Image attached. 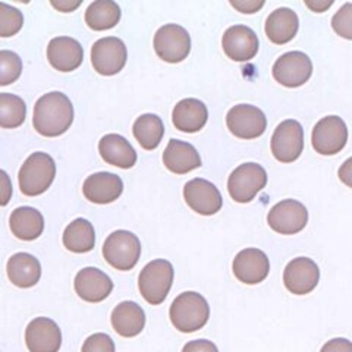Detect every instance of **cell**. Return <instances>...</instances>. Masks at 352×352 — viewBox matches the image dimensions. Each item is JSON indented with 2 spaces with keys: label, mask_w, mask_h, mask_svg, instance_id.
Here are the masks:
<instances>
[{
  "label": "cell",
  "mask_w": 352,
  "mask_h": 352,
  "mask_svg": "<svg viewBox=\"0 0 352 352\" xmlns=\"http://www.w3.org/2000/svg\"><path fill=\"white\" fill-rule=\"evenodd\" d=\"M74 122V106L68 96L52 91L41 96L32 115V125L40 135L53 138L60 137Z\"/></svg>",
  "instance_id": "1"
},
{
  "label": "cell",
  "mask_w": 352,
  "mask_h": 352,
  "mask_svg": "<svg viewBox=\"0 0 352 352\" xmlns=\"http://www.w3.org/2000/svg\"><path fill=\"white\" fill-rule=\"evenodd\" d=\"M169 317L172 324L182 333H192L203 329L210 317V307L198 292H184L173 300Z\"/></svg>",
  "instance_id": "2"
},
{
  "label": "cell",
  "mask_w": 352,
  "mask_h": 352,
  "mask_svg": "<svg viewBox=\"0 0 352 352\" xmlns=\"http://www.w3.org/2000/svg\"><path fill=\"white\" fill-rule=\"evenodd\" d=\"M56 176V164L47 153L37 151L22 164L18 173L21 192L27 197H37L46 192Z\"/></svg>",
  "instance_id": "3"
},
{
  "label": "cell",
  "mask_w": 352,
  "mask_h": 352,
  "mask_svg": "<svg viewBox=\"0 0 352 352\" xmlns=\"http://www.w3.org/2000/svg\"><path fill=\"white\" fill-rule=\"evenodd\" d=\"M173 283V267L168 260H153L141 270L138 288L148 304L160 305L168 298Z\"/></svg>",
  "instance_id": "4"
},
{
  "label": "cell",
  "mask_w": 352,
  "mask_h": 352,
  "mask_svg": "<svg viewBox=\"0 0 352 352\" xmlns=\"http://www.w3.org/2000/svg\"><path fill=\"white\" fill-rule=\"evenodd\" d=\"M141 256V242L129 230H116L103 244V257L113 269L120 272L132 270Z\"/></svg>",
  "instance_id": "5"
},
{
  "label": "cell",
  "mask_w": 352,
  "mask_h": 352,
  "mask_svg": "<svg viewBox=\"0 0 352 352\" xmlns=\"http://www.w3.org/2000/svg\"><path fill=\"white\" fill-rule=\"evenodd\" d=\"M267 173L257 163H244L238 166L228 179V191L236 203H250L266 186Z\"/></svg>",
  "instance_id": "6"
},
{
  "label": "cell",
  "mask_w": 352,
  "mask_h": 352,
  "mask_svg": "<svg viewBox=\"0 0 352 352\" xmlns=\"http://www.w3.org/2000/svg\"><path fill=\"white\" fill-rule=\"evenodd\" d=\"M153 46L162 60L179 63L188 58L191 52V37L184 27L178 24H166L157 30Z\"/></svg>",
  "instance_id": "7"
},
{
  "label": "cell",
  "mask_w": 352,
  "mask_h": 352,
  "mask_svg": "<svg viewBox=\"0 0 352 352\" xmlns=\"http://www.w3.org/2000/svg\"><path fill=\"white\" fill-rule=\"evenodd\" d=\"M304 150V129L298 120H283L274 129L272 137V153L282 163H292L300 159Z\"/></svg>",
  "instance_id": "8"
},
{
  "label": "cell",
  "mask_w": 352,
  "mask_h": 352,
  "mask_svg": "<svg viewBox=\"0 0 352 352\" xmlns=\"http://www.w3.org/2000/svg\"><path fill=\"white\" fill-rule=\"evenodd\" d=\"M348 141V128L339 116H326L313 129V148L322 156H333L342 151Z\"/></svg>",
  "instance_id": "9"
},
{
  "label": "cell",
  "mask_w": 352,
  "mask_h": 352,
  "mask_svg": "<svg viewBox=\"0 0 352 352\" xmlns=\"http://www.w3.org/2000/svg\"><path fill=\"white\" fill-rule=\"evenodd\" d=\"M128 59L125 43L118 37L97 40L91 49L93 68L104 76H112L124 69Z\"/></svg>",
  "instance_id": "10"
},
{
  "label": "cell",
  "mask_w": 352,
  "mask_h": 352,
  "mask_svg": "<svg viewBox=\"0 0 352 352\" xmlns=\"http://www.w3.org/2000/svg\"><path fill=\"white\" fill-rule=\"evenodd\" d=\"M273 78L288 88L304 85L313 74V62L302 52H288L274 62Z\"/></svg>",
  "instance_id": "11"
},
{
  "label": "cell",
  "mask_w": 352,
  "mask_h": 352,
  "mask_svg": "<svg viewBox=\"0 0 352 352\" xmlns=\"http://www.w3.org/2000/svg\"><path fill=\"white\" fill-rule=\"evenodd\" d=\"M226 125L236 138L254 140L264 134L267 128V119L256 106L238 104L228 112Z\"/></svg>",
  "instance_id": "12"
},
{
  "label": "cell",
  "mask_w": 352,
  "mask_h": 352,
  "mask_svg": "<svg viewBox=\"0 0 352 352\" xmlns=\"http://www.w3.org/2000/svg\"><path fill=\"white\" fill-rule=\"evenodd\" d=\"M269 226L280 235H295L308 223V212L302 203L282 200L274 204L267 214Z\"/></svg>",
  "instance_id": "13"
},
{
  "label": "cell",
  "mask_w": 352,
  "mask_h": 352,
  "mask_svg": "<svg viewBox=\"0 0 352 352\" xmlns=\"http://www.w3.org/2000/svg\"><path fill=\"white\" fill-rule=\"evenodd\" d=\"M184 198L188 207L201 216H213L223 206V198L216 185L203 178H195L185 184Z\"/></svg>",
  "instance_id": "14"
},
{
  "label": "cell",
  "mask_w": 352,
  "mask_h": 352,
  "mask_svg": "<svg viewBox=\"0 0 352 352\" xmlns=\"http://www.w3.org/2000/svg\"><path fill=\"white\" fill-rule=\"evenodd\" d=\"M320 280V270L317 264L307 257L294 258L283 272L285 288L294 295H305L316 289Z\"/></svg>",
  "instance_id": "15"
},
{
  "label": "cell",
  "mask_w": 352,
  "mask_h": 352,
  "mask_svg": "<svg viewBox=\"0 0 352 352\" xmlns=\"http://www.w3.org/2000/svg\"><path fill=\"white\" fill-rule=\"evenodd\" d=\"M222 47L226 56L235 62H248L258 53V37L247 25L229 27L222 38Z\"/></svg>",
  "instance_id": "16"
},
{
  "label": "cell",
  "mask_w": 352,
  "mask_h": 352,
  "mask_svg": "<svg viewBox=\"0 0 352 352\" xmlns=\"http://www.w3.org/2000/svg\"><path fill=\"white\" fill-rule=\"evenodd\" d=\"M235 278L245 285H257L269 276V257L258 248H245L234 258Z\"/></svg>",
  "instance_id": "17"
},
{
  "label": "cell",
  "mask_w": 352,
  "mask_h": 352,
  "mask_svg": "<svg viewBox=\"0 0 352 352\" xmlns=\"http://www.w3.org/2000/svg\"><path fill=\"white\" fill-rule=\"evenodd\" d=\"M25 344L30 352H59L62 332L52 318L37 317L25 329Z\"/></svg>",
  "instance_id": "18"
},
{
  "label": "cell",
  "mask_w": 352,
  "mask_h": 352,
  "mask_svg": "<svg viewBox=\"0 0 352 352\" xmlns=\"http://www.w3.org/2000/svg\"><path fill=\"white\" fill-rule=\"evenodd\" d=\"M75 292L87 302H102L113 291V282L97 267H85L75 276Z\"/></svg>",
  "instance_id": "19"
},
{
  "label": "cell",
  "mask_w": 352,
  "mask_h": 352,
  "mask_svg": "<svg viewBox=\"0 0 352 352\" xmlns=\"http://www.w3.org/2000/svg\"><path fill=\"white\" fill-rule=\"evenodd\" d=\"M84 197L94 204H110L124 192V182L120 176L110 172H98L84 181Z\"/></svg>",
  "instance_id": "20"
},
{
  "label": "cell",
  "mask_w": 352,
  "mask_h": 352,
  "mask_svg": "<svg viewBox=\"0 0 352 352\" xmlns=\"http://www.w3.org/2000/svg\"><path fill=\"white\" fill-rule=\"evenodd\" d=\"M47 59L56 71L72 72L81 66L84 50L72 37H56L49 43Z\"/></svg>",
  "instance_id": "21"
},
{
  "label": "cell",
  "mask_w": 352,
  "mask_h": 352,
  "mask_svg": "<svg viewBox=\"0 0 352 352\" xmlns=\"http://www.w3.org/2000/svg\"><path fill=\"white\" fill-rule=\"evenodd\" d=\"M163 163L172 173L185 175L201 166V157L190 142L170 140L163 151Z\"/></svg>",
  "instance_id": "22"
},
{
  "label": "cell",
  "mask_w": 352,
  "mask_h": 352,
  "mask_svg": "<svg viewBox=\"0 0 352 352\" xmlns=\"http://www.w3.org/2000/svg\"><path fill=\"white\" fill-rule=\"evenodd\" d=\"M207 119L208 110L206 104L197 98H184L175 106L172 113L175 128L181 132H186V134L201 131L207 124Z\"/></svg>",
  "instance_id": "23"
},
{
  "label": "cell",
  "mask_w": 352,
  "mask_h": 352,
  "mask_svg": "<svg viewBox=\"0 0 352 352\" xmlns=\"http://www.w3.org/2000/svg\"><path fill=\"white\" fill-rule=\"evenodd\" d=\"M98 151L102 159L112 166L131 169L137 163V151L122 135L107 134L98 142Z\"/></svg>",
  "instance_id": "24"
},
{
  "label": "cell",
  "mask_w": 352,
  "mask_h": 352,
  "mask_svg": "<svg viewBox=\"0 0 352 352\" xmlns=\"http://www.w3.org/2000/svg\"><path fill=\"white\" fill-rule=\"evenodd\" d=\"M6 272L9 280L22 289L36 286L41 278L40 261L28 252H18L10 257L6 264Z\"/></svg>",
  "instance_id": "25"
},
{
  "label": "cell",
  "mask_w": 352,
  "mask_h": 352,
  "mask_svg": "<svg viewBox=\"0 0 352 352\" xmlns=\"http://www.w3.org/2000/svg\"><path fill=\"white\" fill-rule=\"evenodd\" d=\"M110 320L115 332L124 338H135L146 327L144 310L132 301H124L116 305Z\"/></svg>",
  "instance_id": "26"
},
{
  "label": "cell",
  "mask_w": 352,
  "mask_h": 352,
  "mask_svg": "<svg viewBox=\"0 0 352 352\" xmlns=\"http://www.w3.org/2000/svg\"><path fill=\"white\" fill-rule=\"evenodd\" d=\"M300 19L292 9L279 8L272 12L266 21V36L274 44H286L296 36Z\"/></svg>",
  "instance_id": "27"
},
{
  "label": "cell",
  "mask_w": 352,
  "mask_h": 352,
  "mask_svg": "<svg viewBox=\"0 0 352 352\" xmlns=\"http://www.w3.org/2000/svg\"><path fill=\"white\" fill-rule=\"evenodd\" d=\"M9 226L12 234L21 241H34L40 238L44 230L43 214L32 207H18L9 217Z\"/></svg>",
  "instance_id": "28"
},
{
  "label": "cell",
  "mask_w": 352,
  "mask_h": 352,
  "mask_svg": "<svg viewBox=\"0 0 352 352\" xmlns=\"http://www.w3.org/2000/svg\"><path fill=\"white\" fill-rule=\"evenodd\" d=\"M63 245L66 250L76 254H85L96 245V232L93 225L87 219H75L66 226L63 232Z\"/></svg>",
  "instance_id": "29"
},
{
  "label": "cell",
  "mask_w": 352,
  "mask_h": 352,
  "mask_svg": "<svg viewBox=\"0 0 352 352\" xmlns=\"http://www.w3.org/2000/svg\"><path fill=\"white\" fill-rule=\"evenodd\" d=\"M120 15V8L113 0H96L85 10V22L94 31H106L119 24Z\"/></svg>",
  "instance_id": "30"
},
{
  "label": "cell",
  "mask_w": 352,
  "mask_h": 352,
  "mask_svg": "<svg viewBox=\"0 0 352 352\" xmlns=\"http://www.w3.org/2000/svg\"><path fill=\"white\" fill-rule=\"evenodd\" d=\"M132 132H134V137L140 142V146L144 150L151 151L159 147L164 135L163 120L153 113L141 115L134 122Z\"/></svg>",
  "instance_id": "31"
},
{
  "label": "cell",
  "mask_w": 352,
  "mask_h": 352,
  "mask_svg": "<svg viewBox=\"0 0 352 352\" xmlns=\"http://www.w3.org/2000/svg\"><path fill=\"white\" fill-rule=\"evenodd\" d=\"M27 104L21 97L0 93V128L14 129L25 122Z\"/></svg>",
  "instance_id": "32"
},
{
  "label": "cell",
  "mask_w": 352,
  "mask_h": 352,
  "mask_svg": "<svg viewBox=\"0 0 352 352\" xmlns=\"http://www.w3.org/2000/svg\"><path fill=\"white\" fill-rule=\"evenodd\" d=\"M22 60L12 50H0V87L10 85L19 80Z\"/></svg>",
  "instance_id": "33"
},
{
  "label": "cell",
  "mask_w": 352,
  "mask_h": 352,
  "mask_svg": "<svg viewBox=\"0 0 352 352\" xmlns=\"http://www.w3.org/2000/svg\"><path fill=\"white\" fill-rule=\"evenodd\" d=\"M24 25V15L19 9L0 2V37H12Z\"/></svg>",
  "instance_id": "34"
},
{
  "label": "cell",
  "mask_w": 352,
  "mask_h": 352,
  "mask_svg": "<svg viewBox=\"0 0 352 352\" xmlns=\"http://www.w3.org/2000/svg\"><path fill=\"white\" fill-rule=\"evenodd\" d=\"M332 28L338 36L352 40V3H345L333 15Z\"/></svg>",
  "instance_id": "35"
},
{
  "label": "cell",
  "mask_w": 352,
  "mask_h": 352,
  "mask_svg": "<svg viewBox=\"0 0 352 352\" xmlns=\"http://www.w3.org/2000/svg\"><path fill=\"white\" fill-rule=\"evenodd\" d=\"M81 352H115V342L106 333H94L87 338Z\"/></svg>",
  "instance_id": "36"
},
{
  "label": "cell",
  "mask_w": 352,
  "mask_h": 352,
  "mask_svg": "<svg viewBox=\"0 0 352 352\" xmlns=\"http://www.w3.org/2000/svg\"><path fill=\"white\" fill-rule=\"evenodd\" d=\"M10 198H12V181L5 170L0 169V207L8 206Z\"/></svg>",
  "instance_id": "37"
},
{
  "label": "cell",
  "mask_w": 352,
  "mask_h": 352,
  "mask_svg": "<svg viewBox=\"0 0 352 352\" xmlns=\"http://www.w3.org/2000/svg\"><path fill=\"white\" fill-rule=\"evenodd\" d=\"M182 352H219V349L212 340L197 339V340H190L188 344H185V346L182 348Z\"/></svg>",
  "instance_id": "38"
},
{
  "label": "cell",
  "mask_w": 352,
  "mask_h": 352,
  "mask_svg": "<svg viewBox=\"0 0 352 352\" xmlns=\"http://www.w3.org/2000/svg\"><path fill=\"white\" fill-rule=\"evenodd\" d=\"M320 352H352V342L344 338H335L324 344Z\"/></svg>",
  "instance_id": "39"
},
{
  "label": "cell",
  "mask_w": 352,
  "mask_h": 352,
  "mask_svg": "<svg viewBox=\"0 0 352 352\" xmlns=\"http://www.w3.org/2000/svg\"><path fill=\"white\" fill-rule=\"evenodd\" d=\"M230 5H232L235 9H238L242 14H254L264 6V2L263 0H260V2H256V0H241V2L230 0Z\"/></svg>",
  "instance_id": "40"
},
{
  "label": "cell",
  "mask_w": 352,
  "mask_h": 352,
  "mask_svg": "<svg viewBox=\"0 0 352 352\" xmlns=\"http://www.w3.org/2000/svg\"><path fill=\"white\" fill-rule=\"evenodd\" d=\"M338 175L340 181H342L346 186H349V188H352V157L344 162L342 166L339 168Z\"/></svg>",
  "instance_id": "41"
},
{
  "label": "cell",
  "mask_w": 352,
  "mask_h": 352,
  "mask_svg": "<svg viewBox=\"0 0 352 352\" xmlns=\"http://www.w3.org/2000/svg\"><path fill=\"white\" fill-rule=\"evenodd\" d=\"M52 6L56 8L58 10H60V12H72L74 9L80 8L81 6V0H76V2H74V0H52Z\"/></svg>",
  "instance_id": "42"
},
{
  "label": "cell",
  "mask_w": 352,
  "mask_h": 352,
  "mask_svg": "<svg viewBox=\"0 0 352 352\" xmlns=\"http://www.w3.org/2000/svg\"><path fill=\"white\" fill-rule=\"evenodd\" d=\"M305 5L310 8V9H313L314 12H324V10L327 9V8H330L333 5V0H329V2H317V3H313V2H305Z\"/></svg>",
  "instance_id": "43"
}]
</instances>
